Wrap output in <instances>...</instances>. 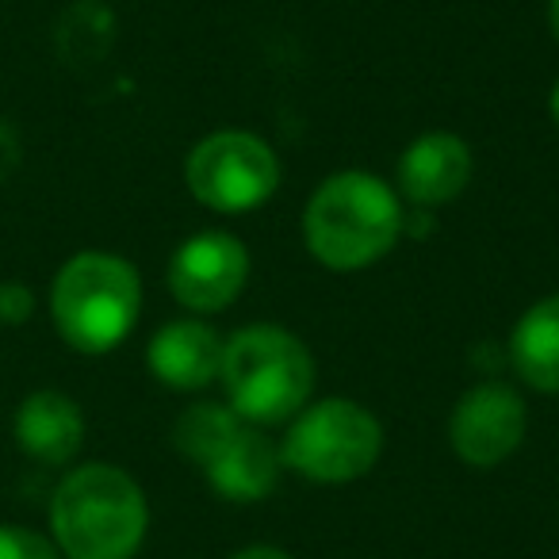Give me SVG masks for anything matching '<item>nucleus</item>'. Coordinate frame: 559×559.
Masks as SVG:
<instances>
[{
    "instance_id": "nucleus-4",
    "label": "nucleus",
    "mask_w": 559,
    "mask_h": 559,
    "mask_svg": "<svg viewBox=\"0 0 559 559\" xmlns=\"http://www.w3.org/2000/svg\"><path fill=\"white\" fill-rule=\"evenodd\" d=\"M142 311V280L131 261L100 249L70 257L50 288V319L70 349L100 357L131 337Z\"/></svg>"
},
{
    "instance_id": "nucleus-6",
    "label": "nucleus",
    "mask_w": 559,
    "mask_h": 559,
    "mask_svg": "<svg viewBox=\"0 0 559 559\" xmlns=\"http://www.w3.org/2000/svg\"><path fill=\"white\" fill-rule=\"evenodd\" d=\"M185 185L203 207L241 215L269 203L280 188V157L249 131H215L195 142L185 162Z\"/></svg>"
},
{
    "instance_id": "nucleus-14",
    "label": "nucleus",
    "mask_w": 559,
    "mask_h": 559,
    "mask_svg": "<svg viewBox=\"0 0 559 559\" xmlns=\"http://www.w3.org/2000/svg\"><path fill=\"white\" fill-rule=\"evenodd\" d=\"M241 426H246V418L230 403H195L173 426V444L180 449V456L203 467Z\"/></svg>"
},
{
    "instance_id": "nucleus-11",
    "label": "nucleus",
    "mask_w": 559,
    "mask_h": 559,
    "mask_svg": "<svg viewBox=\"0 0 559 559\" xmlns=\"http://www.w3.org/2000/svg\"><path fill=\"white\" fill-rule=\"evenodd\" d=\"M280 472H284L280 444L269 441L249 421L203 464V475L215 487V495L230 498V502H261V498H269L280 483Z\"/></svg>"
},
{
    "instance_id": "nucleus-9",
    "label": "nucleus",
    "mask_w": 559,
    "mask_h": 559,
    "mask_svg": "<svg viewBox=\"0 0 559 559\" xmlns=\"http://www.w3.org/2000/svg\"><path fill=\"white\" fill-rule=\"evenodd\" d=\"M472 180V150L460 134L429 131L414 139L399 157V192L414 207L452 203Z\"/></svg>"
},
{
    "instance_id": "nucleus-2",
    "label": "nucleus",
    "mask_w": 559,
    "mask_h": 559,
    "mask_svg": "<svg viewBox=\"0 0 559 559\" xmlns=\"http://www.w3.org/2000/svg\"><path fill=\"white\" fill-rule=\"evenodd\" d=\"M146 525V495L116 464L73 467L50 498V533L66 559H131Z\"/></svg>"
},
{
    "instance_id": "nucleus-19",
    "label": "nucleus",
    "mask_w": 559,
    "mask_h": 559,
    "mask_svg": "<svg viewBox=\"0 0 559 559\" xmlns=\"http://www.w3.org/2000/svg\"><path fill=\"white\" fill-rule=\"evenodd\" d=\"M548 108H551V119H556V127H559V81H556V85H551Z\"/></svg>"
},
{
    "instance_id": "nucleus-15",
    "label": "nucleus",
    "mask_w": 559,
    "mask_h": 559,
    "mask_svg": "<svg viewBox=\"0 0 559 559\" xmlns=\"http://www.w3.org/2000/svg\"><path fill=\"white\" fill-rule=\"evenodd\" d=\"M0 559H62V551L35 528L0 525Z\"/></svg>"
},
{
    "instance_id": "nucleus-13",
    "label": "nucleus",
    "mask_w": 559,
    "mask_h": 559,
    "mask_svg": "<svg viewBox=\"0 0 559 559\" xmlns=\"http://www.w3.org/2000/svg\"><path fill=\"white\" fill-rule=\"evenodd\" d=\"M510 360L521 383L540 395H559V296L533 304L510 334Z\"/></svg>"
},
{
    "instance_id": "nucleus-1",
    "label": "nucleus",
    "mask_w": 559,
    "mask_h": 559,
    "mask_svg": "<svg viewBox=\"0 0 559 559\" xmlns=\"http://www.w3.org/2000/svg\"><path fill=\"white\" fill-rule=\"evenodd\" d=\"M403 234V203L372 173H334L304 211V241L319 264L334 272H357L395 249Z\"/></svg>"
},
{
    "instance_id": "nucleus-12",
    "label": "nucleus",
    "mask_w": 559,
    "mask_h": 559,
    "mask_svg": "<svg viewBox=\"0 0 559 559\" xmlns=\"http://www.w3.org/2000/svg\"><path fill=\"white\" fill-rule=\"evenodd\" d=\"M12 433L39 464H70L85 441V414L66 391H35L20 403Z\"/></svg>"
},
{
    "instance_id": "nucleus-3",
    "label": "nucleus",
    "mask_w": 559,
    "mask_h": 559,
    "mask_svg": "<svg viewBox=\"0 0 559 559\" xmlns=\"http://www.w3.org/2000/svg\"><path fill=\"white\" fill-rule=\"evenodd\" d=\"M218 380L226 388V403L249 426H276L311 403L314 357L284 326H241L226 337Z\"/></svg>"
},
{
    "instance_id": "nucleus-17",
    "label": "nucleus",
    "mask_w": 559,
    "mask_h": 559,
    "mask_svg": "<svg viewBox=\"0 0 559 559\" xmlns=\"http://www.w3.org/2000/svg\"><path fill=\"white\" fill-rule=\"evenodd\" d=\"M230 559H296L284 548H272V544H249V548H238Z\"/></svg>"
},
{
    "instance_id": "nucleus-16",
    "label": "nucleus",
    "mask_w": 559,
    "mask_h": 559,
    "mask_svg": "<svg viewBox=\"0 0 559 559\" xmlns=\"http://www.w3.org/2000/svg\"><path fill=\"white\" fill-rule=\"evenodd\" d=\"M32 292L24 284H0V322H24L32 319Z\"/></svg>"
},
{
    "instance_id": "nucleus-5",
    "label": "nucleus",
    "mask_w": 559,
    "mask_h": 559,
    "mask_svg": "<svg viewBox=\"0 0 559 559\" xmlns=\"http://www.w3.org/2000/svg\"><path fill=\"white\" fill-rule=\"evenodd\" d=\"M383 452V426L353 399H319L292 418L280 441L284 467L311 483H353L376 467Z\"/></svg>"
},
{
    "instance_id": "nucleus-8",
    "label": "nucleus",
    "mask_w": 559,
    "mask_h": 559,
    "mask_svg": "<svg viewBox=\"0 0 559 559\" xmlns=\"http://www.w3.org/2000/svg\"><path fill=\"white\" fill-rule=\"evenodd\" d=\"M525 399L506 383H479L464 391L449 418V441L464 464L498 467L525 441Z\"/></svg>"
},
{
    "instance_id": "nucleus-7",
    "label": "nucleus",
    "mask_w": 559,
    "mask_h": 559,
    "mask_svg": "<svg viewBox=\"0 0 559 559\" xmlns=\"http://www.w3.org/2000/svg\"><path fill=\"white\" fill-rule=\"evenodd\" d=\"M249 280V249L226 230L192 234L169 257V292L185 311L215 314L241 296Z\"/></svg>"
},
{
    "instance_id": "nucleus-18",
    "label": "nucleus",
    "mask_w": 559,
    "mask_h": 559,
    "mask_svg": "<svg viewBox=\"0 0 559 559\" xmlns=\"http://www.w3.org/2000/svg\"><path fill=\"white\" fill-rule=\"evenodd\" d=\"M548 24H551V35L559 43V0H548Z\"/></svg>"
},
{
    "instance_id": "nucleus-10",
    "label": "nucleus",
    "mask_w": 559,
    "mask_h": 559,
    "mask_svg": "<svg viewBox=\"0 0 559 559\" xmlns=\"http://www.w3.org/2000/svg\"><path fill=\"white\" fill-rule=\"evenodd\" d=\"M223 337L200 319L169 322L154 334L146 349V365L154 380H162L173 391H200L211 380H218L223 368Z\"/></svg>"
}]
</instances>
